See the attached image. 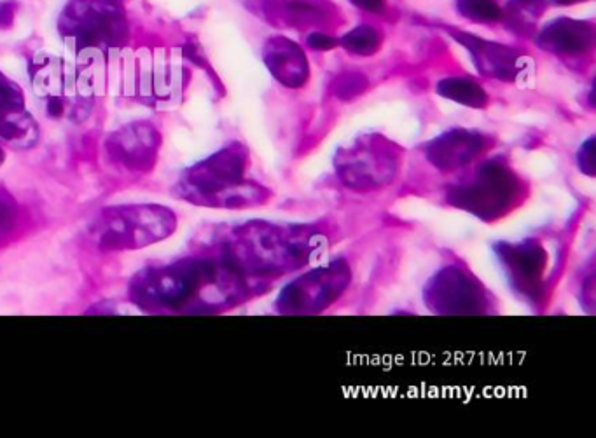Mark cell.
<instances>
[{
	"mask_svg": "<svg viewBox=\"0 0 596 438\" xmlns=\"http://www.w3.org/2000/svg\"><path fill=\"white\" fill-rule=\"evenodd\" d=\"M214 267L203 261H179L170 266L140 269L130 281L133 304L149 313L186 311L214 285Z\"/></svg>",
	"mask_w": 596,
	"mask_h": 438,
	"instance_id": "obj_1",
	"label": "cell"
},
{
	"mask_svg": "<svg viewBox=\"0 0 596 438\" xmlns=\"http://www.w3.org/2000/svg\"><path fill=\"white\" fill-rule=\"evenodd\" d=\"M175 226L174 212L165 206H112L100 213L93 233L100 250L123 252L167 240L174 233Z\"/></svg>",
	"mask_w": 596,
	"mask_h": 438,
	"instance_id": "obj_2",
	"label": "cell"
},
{
	"mask_svg": "<svg viewBox=\"0 0 596 438\" xmlns=\"http://www.w3.org/2000/svg\"><path fill=\"white\" fill-rule=\"evenodd\" d=\"M160 133L149 124H132L114 133L107 142L109 158L128 172L146 173L153 170L160 151Z\"/></svg>",
	"mask_w": 596,
	"mask_h": 438,
	"instance_id": "obj_3",
	"label": "cell"
},
{
	"mask_svg": "<svg viewBox=\"0 0 596 438\" xmlns=\"http://www.w3.org/2000/svg\"><path fill=\"white\" fill-rule=\"evenodd\" d=\"M35 124L23 112V95L6 77L0 76V137L11 144H34Z\"/></svg>",
	"mask_w": 596,
	"mask_h": 438,
	"instance_id": "obj_4",
	"label": "cell"
},
{
	"mask_svg": "<svg viewBox=\"0 0 596 438\" xmlns=\"http://www.w3.org/2000/svg\"><path fill=\"white\" fill-rule=\"evenodd\" d=\"M16 220V205L4 189H0V236L9 233Z\"/></svg>",
	"mask_w": 596,
	"mask_h": 438,
	"instance_id": "obj_5",
	"label": "cell"
},
{
	"mask_svg": "<svg viewBox=\"0 0 596 438\" xmlns=\"http://www.w3.org/2000/svg\"><path fill=\"white\" fill-rule=\"evenodd\" d=\"M16 6L13 2H0V28H9L13 25Z\"/></svg>",
	"mask_w": 596,
	"mask_h": 438,
	"instance_id": "obj_6",
	"label": "cell"
},
{
	"mask_svg": "<svg viewBox=\"0 0 596 438\" xmlns=\"http://www.w3.org/2000/svg\"><path fill=\"white\" fill-rule=\"evenodd\" d=\"M63 103L60 98H51L48 102V114L51 117L62 116Z\"/></svg>",
	"mask_w": 596,
	"mask_h": 438,
	"instance_id": "obj_7",
	"label": "cell"
},
{
	"mask_svg": "<svg viewBox=\"0 0 596 438\" xmlns=\"http://www.w3.org/2000/svg\"><path fill=\"white\" fill-rule=\"evenodd\" d=\"M2 163H4V151L0 149V165H2Z\"/></svg>",
	"mask_w": 596,
	"mask_h": 438,
	"instance_id": "obj_8",
	"label": "cell"
}]
</instances>
